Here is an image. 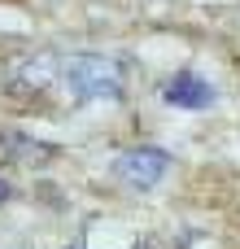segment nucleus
Returning a JSON list of instances; mask_svg holds the SVG:
<instances>
[{
  "instance_id": "3",
  "label": "nucleus",
  "mask_w": 240,
  "mask_h": 249,
  "mask_svg": "<svg viewBox=\"0 0 240 249\" xmlns=\"http://www.w3.org/2000/svg\"><path fill=\"white\" fill-rule=\"evenodd\" d=\"M162 101L175 105V109L201 114V109H210V105L219 101V92H214V83H210L206 74H197V70H175V74L162 83Z\"/></svg>"
},
{
  "instance_id": "7",
  "label": "nucleus",
  "mask_w": 240,
  "mask_h": 249,
  "mask_svg": "<svg viewBox=\"0 0 240 249\" xmlns=\"http://www.w3.org/2000/svg\"><path fill=\"white\" fill-rule=\"evenodd\" d=\"M70 249H79V245H70Z\"/></svg>"
},
{
  "instance_id": "4",
  "label": "nucleus",
  "mask_w": 240,
  "mask_h": 249,
  "mask_svg": "<svg viewBox=\"0 0 240 249\" xmlns=\"http://www.w3.org/2000/svg\"><path fill=\"white\" fill-rule=\"evenodd\" d=\"M52 74H57V61H52L48 53H35V57H26V61L13 70V88H26V92H44V88L52 83Z\"/></svg>"
},
{
  "instance_id": "2",
  "label": "nucleus",
  "mask_w": 240,
  "mask_h": 249,
  "mask_svg": "<svg viewBox=\"0 0 240 249\" xmlns=\"http://www.w3.org/2000/svg\"><path fill=\"white\" fill-rule=\"evenodd\" d=\"M114 179L127 188V193H153L166 175H171V153L157 149V144H131L114 158Z\"/></svg>"
},
{
  "instance_id": "6",
  "label": "nucleus",
  "mask_w": 240,
  "mask_h": 249,
  "mask_svg": "<svg viewBox=\"0 0 240 249\" xmlns=\"http://www.w3.org/2000/svg\"><path fill=\"white\" fill-rule=\"evenodd\" d=\"M9 197H13V193H9V184H4V179H0V206H4V201H9Z\"/></svg>"
},
{
  "instance_id": "5",
  "label": "nucleus",
  "mask_w": 240,
  "mask_h": 249,
  "mask_svg": "<svg viewBox=\"0 0 240 249\" xmlns=\"http://www.w3.org/2000/svg\"><path fill=\"white\" fill-rule=\"evenodd\" d=\"M4 144H9V153H13L17 162H31V166H48V162L61 153L57 144H48V140H31V136H22V131H9Z\"/></svg>"
},
{
  "instance_id": "1",
  "label": "nucleus",
  "mask_w": 240,
  "mask_h": 249,
  "mask_svg": "<svg viewBox=\"0 0 240 249\" xmlns=\"http://www.w3.org/2000/svg\"><path fill=\"white\" fill-rule=\"evenodd\" d=\"M57 74L74 101H122L127 96V66L109 53H70L57 66Z\"/></svg>"
}]
</instances>
